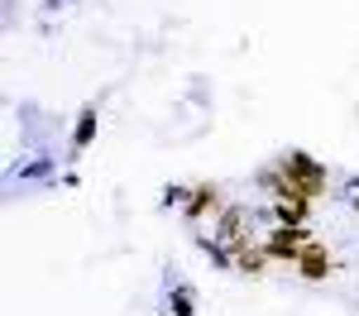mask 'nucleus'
Returning <instances> with one entry per match:
<instances>
[{
	"label": "nucleus",
	"instance_id": "1",
	"mask_svg": "<svg viewBox=\"0 0 359 316\" xmlns=\"http://www.w3.org/2000/svg\"><path fill=\"white\" fill-rule=\"evenodd\" d=\"M278 168H283L287 177H292V182H297V187H302V197H306V201L326 197V182H331V172L321 168V163H316L311 153L292 149V153H283V158H278Z\"/></svg>",
	"mask_w": 359,
	"mask_h": 316
},
{
	"label": "nucleus",
	"instance_id": "2",
	"mask_svg": "<svg viewBox=\"0 0 359 316\" xmlns=\"http://www.w3.org/2000/svg\"><path fill=\"white\" fill-rule=\"evenodd\" d=\"M311 240H316V235H311L306 226H273L269 235H264V249H269L273 263H297V254H302Z\"/></svg>",
	"mask_w": 359,
	"mask_h": 316
},
{
	"label": "nucleus",
	"instance_id": "3",
	"mask_svg": "<svg viewBox=\"0 0 359 316\" xmlns=\"http://www.w3.org/2000/svg\"><path fill=\"white\" fill-rule=\"evenodd\" d=\"M221 211H225L221 187H216V182H201V187H192V201L182 206V221H192V226H196V221H206V216L216 221Z\"/></svg>",
	"mask_w": 359,
	"mask_h": 316
},
{
	"label": "nucleus",
	"instance_id": "4",
	"mask_svg": "<svg viewBox=\"0 0 359 316\" xmlns=\"http://www.w3.org/2000/svg\"><path fill=\"white\" fill-rule=\"evenodd\" d=\"M297 273H302L306 283H321V278H331L335 273V259H331V249L321 245V240H311L302 254H297V263H292Z\"/></svg>",
	"mask_w": 359,
	"mask_h": 316
},
{
	"label": "nucleus",
	"instance_id": "5",
	"mask_svg": "<svg viewBox=\"0 0 359 316\" xmlns=\"http://www.w3.org/2000/svg\"><path fill=\"white\" fill-rule=\"evenodd\" d=\"M269 249H264V240H254V245H235V273H245V278H264L269 273Z\"/></svg>",
	"mask_w": 359,
	"mask_h": 316
},
{
	"label": "nucleus",
	"instance_id": "6",
	"mask_svg": "<svg viewBox=\"0 0 359 316\" xmlns=\"http://www.w3.org/2000/svg\"><path fill=\"white\" fill-rule=\"evenodd\" d=\"M96 130H101V115H96V106H82V111H77V125H72V153H82L86 144L96 139Z\"/></svg>",
	"mask_w": 359,
	"mask_h": 316
},
{
	"label": "nucleus",
	"instance_id": "7",
	"mask_svg": "<svg viewBox=\"0 0 359 316\" xmlns=\"http://www.w3.org/2000/svg\"><path fill=\"white\" fill-rule=\"evenodd\" d=\"M311 201H273V221L278 226H306Z\"/></svg>",
	"mask_w": 359,
	"mask_h": 316
},
{
	"label": "nucleus",
	"instance_id": "8",
	"mask_svg": "<svg viewBox=\"0 0 359 316\" xmlns=\"http://www.w3.org/2000/svg\"><path fill=\"white\" fill-rule=\"evenodd\" d=\"M168 316H196V292L187 283H182V287H177V283L168 287Z\"/></svg>",
	"mask_w": 359,
	"mask_h": 316
},
{
	"label": "nucleus",
	"instance_id": "9",
	"mask_svg": "<svg viewBox=\"0 0 359 316\" xmlns=\"http://www.w3.org/2000/svg\"><path fill=\"white\" fill-rule=\"evenodd\" d=\"M187 201H192V187H177V182L163 187V206H187Z\"/></svg>",
	"mask_w": 359,
	"mask_h": 316
},
{
	"label": "nucleus",
	"instance_id": "10",
	"mask_svg": "<svg viewBox=\"0 0 359 316\" xmlns=\"http://www.w3.org/2000/svg\"><path fill=\"white\" fill-rule=\"evenodd\" d=\"M53 172V163L48 158H39V163H25V177H48Z\"/></svg>",
	"mask_w": 359,
	"mask_h": 316
},
{
	"label": "nucleus",
	"instance_id": "11",
	"mask_svg": "<svg viewBox=\"0 0 359 316\" xmlns=\"http://www.w3.org/2000/svg\"><path fill=\"white\" fill-rule=\"evenodd\" d=\"M345 192H359V172H355V177H350V182H345Z\"/></svg>",
	"mask_w": 359,
	"mask_h": 316
},
{
	"label": "nucleus",
	"instance_id": "12",
	"mask_svg": "<svg viewBox=\"0 0 359 316\" xmlns=\"http://www.w3.org/2000/svg\"><path fill=\"white\" fill-rule=\"evenodd\" d=\"M345 201H350V206H355V211H359V192H345Z\"/></svg>",
	"mask_w": 359,
	"mask_h": 316
}]
</instances>
